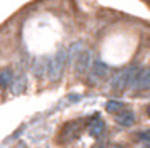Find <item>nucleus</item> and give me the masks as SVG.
Listing matches in <instances>:
<instances>
[{
  "instance_id": "obj_7",
  "label": "nucleus",
  "mask_w": 150,
  "mask_h": 148,
  "mask_svg": "<svg viewBox=\"0 0 150 148\" xmlns=\"http://www.w3.org/2000/svg\"><path fill=\"white\" fill-rule=\"evenodd\" d=\"M83 51H84V44H83V42H74V44L66 51V54H68V62L74 64V61L78 59V56H79Z\"/></svg>"
},
{
  "instance_id": "obj_11",
  "label": "nucleus",
  "mask_w": 150,
  "mask_h": 148,
  "mask_svg": "<svg viewBox=\"0 0 150 148\" xmlns=\"http://www.w3.org/2000/svg\"><path fill=\"white\" fill-rule=\"evenodd\" d=\"M12 79H14V74H12V71L8 67L0 71V86L2 87H8L10 82H12Z\"/></svg>"
},
{
  "instance_id": "obj_8",
  "label": "nucleus",
  "mask_w": 150,
  "mask_h": 148,
  "mask_svg": "<svg viewBox=\"0 0 150 148\" xmlns=\"http://www.w3.org/2000/svg\"><path fill=\"white\" fill-rule=\"evenodd\" d=\"M133 121H135V116H133V113L128 111V109H123L122 113L116 114V123L122 125V126H132Z\"/></svg>"
},
{
  "instance_id": "obj_10",
  "label": "nucleus",
  "mask_w": 150,
  "mask_h": 148,
  "mask_svg": "<svg viewBox=\"0 0 150 148\" xmlns=\"http://www.w3.org/2000/svg\"><path fill=\"white\" fill-rule=\"evenodd\" d=\"M88 131H89V135H91V136L98 138V136H100V135L105 131V123H103L101 120H95L91 125H89V130H88Z\"/></svg>"
},
{
  "instance_id": "obj_1",
  "label": "nucleus",
  "mask_w": 150,
  "mask_h": 148,
  "mask_svg": "<svg viewBox=\"0 0 150 148\" xmlns=\"http://www.w3.org/2000/svg\"><path fill=\"white\" fill-rule=\"evenodd\" d=\"M138 71H140V69H137V67L133 66V67H128V69H123L120 73H116L115 78L111 79V89H113L115 93H123L128 86L133 84V81H135Z\"/></svg>"
},
{
  "instance_id": "obj_5",
  "label": "nucleus",
  "mask_w": 150,
  "mask_h": 148,
  "mask_svg": "<svg viewBox=\"0 0 150 148\" xmlns=\"http://www.w3.org/2000/svg\"><path fill=\"white\" fill-rule=\"evenodd\" d=\"M110 73V67L105 64V62H101V61H96L95 64H93V67H91V78L93 79H105L106 76H108Z\"/></svg>"
},
{
  "instance_id": "obj_2",
  "label": "nucleus",
  "mask_w": 150,
  "mask_h": 148,
  "mask_svg": "<svg viewBox=\"0 0 150 148\" xmlns=\"http://www.w3.org/2000/svg\"><path fill=\"white\" fill-rule=\"evenodd\" d=\"M68 64V54H66V49H59L56 56L49 61L47 64V74L51 81H59L62 76V71Z\"/></svg>"
},
{
  "instance_id": "obj_9",
  "label": "nucleus",
  "mask_w": 150,
  "mask_h": 148,
  "mask_svg": "<svg viewBox=\"0 0 150 148\" xmlns=\"http://www.w3.org/2000/svg\"><path fill=\"white\" fill-rule=\"evenodd\" d=\"M47 64H49V59H46V57H39V59L35 61L34 74L37 78H44V74L47 73Z\"/></svg>"
},
{
  "instance_id": "obj_3",
  "label": "nucleus",
  "mask_w": 150,
  "mask_h": 148,
  "mask_svg": "<svg viewBox=\"0 0 150 148\" xmlns=\"http://www.w3.org/2000/svg\"><path fill=\"white\" fill-rule=\"evenodd\" d=\"M89 67H91V52H89L88 49H84V51L78 56V59L74 61L76 74H78V76H83L84 73L89 71Z\"/></svg>"
},
{
  "instance_id": "obj_12",
  "label": "nucleus",
  "mask_w": 150,
  "mask_h": 148,
  "mask_svg": "<svg viewBox=\"0 0 150 148\" xmlns=\"http://www.w3.org/2000/svg\"><path fill=\"white\" fill-rule=\"evenodd\" d=\"M123 109H125V104L123 103H120V101H115V99H111L106 103V111L108 113H122Z\"/></svg>"
},
{
  "instance_id": "obj_4",
  "label": "nucleus",
  "mask_w": 150,
  "mask_h": 148,
  "mask_svg": "<svg viewBox=\"0 0 150 148\" xmlns=\"http://www.w3.org/2000/svg\"><path fill=\"white\" fill-rule=\"evenodd\" d=\"M149 81H150V73L149 69L145 67V69H142V71H138V74H137L135 81H133V89H138V91H145L147 87H149Z\"/></svg>"
},
{
  "instance_id": "obj_6",
  "label": "nucleus",
  "mask_w": 150,
  "mask_h": 148,
  "mask_svg": "<svg viewBox=\"0 0 150 148\" xmlns=\"http://www.w3.org/2000/svg\"><path fill=\"white\" fill-rule=\"evenodd\" d=\"M25 86H27L25 76H19V78H14L12 79V82H10V91H12V94H22L25 91Z\"/></svg>"
}]
</instances>
